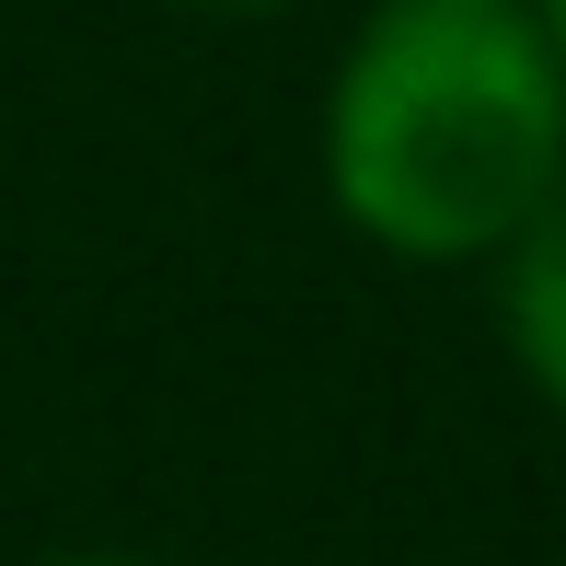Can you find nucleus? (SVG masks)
Returning <instances> with one entry per match:
<instances>
[{
    "instance_id": "f257e3e1",
    "label": "nucleus",
    "mask_w": 566,
    "mask_h": 566,
    "mask_svg": "<svg viewBox=\"0 0 566 566\" xmlns=\"http://www.w3.org/2000/svg\"><path fill=\"white\" fill-rule=\"evenodd\" d=\"M566 186V70L532 0H370L324 70V197L394 266H497Z\"/></svg>"
},
{
    "instance_id": "f03ea898",
    "label": "nucleus",
    "mask_w": 566,
    "mask_h": 566,
    "mask_svg": "<svg viewBox=\"0 0 566 566\" xmlns=\"http://www.w3.org/2000/svg\"><path fill=\"white\" fill-rule=\"evenodd\" d=\"M497 336H509V370L532 381V405L566 428V186L532 209V231L497 254Z\"/></svg>"
},
{
    "instance_id": "39448f33",
    "label": "nucleus",
    "mask_w": 566,
    "mask_h": 566,
    "mask_svg": "<svg viewBox=\"0 0 566 566\" xmlns=\"http://www.w3.org/2000/svg\"><path fill=\"white\" fill-rule=\"evenodd\" d=\"M532 23H544V46H555V70H566V0H532Z\"/></svg>"
},
{
    "instance_id": "20e7f679",
    "label": "nucleus",
    "mask_w": 566,
    "mask_h": 566,
    "mask_svg": "<svg viewBox=\"0 0 566 566\" xmlns=\"http://www.w3.org/2000/svg\"><path fill=\"white\" fill-rule=\"evenodd\" d=\"M35 566H163V555H127V544H70V555H35Z\"/></svg>"
},
{
    "instance_id": "7ed1b4c3",
    "label": "nucleus",
    "mask_w": 566,
    "mask_h": 566,
    "mask_svg": "<svg viewBox=\"0 0 566 566\" xmlns=\"http://www.w3.org/2000/svg\"><path fill=\"white\" fill-rule=\"evenodd\" d=\"M174 12H209V23H266V12H290V0H174Z\"/></svg>"
}]
</instances>
